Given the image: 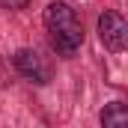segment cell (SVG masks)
<instances>
[{
    "label": "cell",
    "mask_w": 128,
    "mask_h": 128,
    "mask_svg": "<svg viewBox=\"0 0 128 128\" xmlns=\"http://www.w3.org/2000/svg\"><path fill=\"white\" fill-rule=\"evenodd\" d=\"M45 30L51 36L54 51L63 54V57H74L78 48L84 45V27H80L74 9L68 3H60V0L48 3V9H45Z\"/></svg>",
    "instance_id": "obj_1"
},
{
    "label": "cell",
    "mask_w": 128,
    "mask_h": 128,
    "mask_svg": "<svg viewBox=\"0 0 128 128\" xmlns=\"http://www.w3.org/2000/svg\"><path fill=\"white\" fill-rule=\"evenodd\" d=\"M27 3H30V0H0L3 9H24Z\"/></svg>",
    "instance_id": "obj_5"
},
{
    "label": "cell",
    "mask_w": 128,
    "mask_h": 128,
    "mask_svg": "<svg viewBox=\"0 0 128 128\" xmlns=\"http://www.w3.org/2000/svg\"><path fill=\"white\" fill-rule=\"evenodd\" d=\"M15 68L27 78V80H33V84H48L51 80V74H54V68H51V63L39 54V51H33V48H21V51H15Z\"/></svg>",
    "instance_id": "obj_3"
},
{
    "label": "cell",
    "mask_w": 128,
    "mask_h": 128,
    "mask_svg": "<svg viewBox=\"0 0 128 128\" xmlns=\"http://www.w3.org/2000/svg\"><path fill=\"white\" fill-rule=\"evenodd\" d=\"M98 119H101V128H128V104H122V101L104 104Z\"/></svg>",
    "instance_id": "obj_4"
},
{
    "label": "cell",
    "mask_w": 128,
    "mask_h": 128,
    "mask_svg": "<svg viewBox=\"0 0 128 128\" xmlns=\"http://www.w3.org/2000/svg\"><path fill=\"white\" fill-rule=\"evenodd\" d=\"M98 39H101V45H104L107 51H113V54L125 51L128 48V21L119 12L104 9V12L98 15Z\"/></svg>",
    "instance_id": "obj_2"
}]
</instances>
